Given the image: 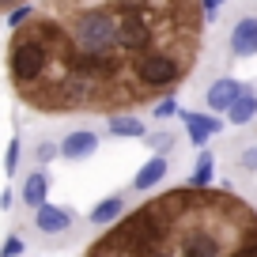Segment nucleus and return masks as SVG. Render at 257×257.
I'll list each match as a JSON object with an SVG mask.
<instances>
[{
  "label": "nucleus",
  "instance_id": "obj_1",
  "mask_svg": "<svg viewBox=\"0 0 257 257\" xmlns=\"http://www.w3.org/2000/svg\"><path fill=\"white\" fill-rule=\"evenodd\" d=\"M204 0H38L12 31L8 80L34 113H125L197 68Z\"/></svg>",
  "mask_w": 257,
  "mask_h": 257
},
{
  "label": "nucleus",
  "instance_id": "obj_2",
  "mask_svg": "<svg viewBox=\"0 0 257 257\" xmlns=\"http://www.w3.org/2000/svg\"><path fill=\"white\" fill-rule=\"evenodd\" d=\"M83 257H257V212L227 189L174 185L110 223Z\"/></svg>",
  "mask_w": 257,
  "mask_h": 257
},
{
  "label": "nucleus",
  "instance_id": "obj_3",
  "mask_svg": "<svg viewBox=\"0 0 257 257\" xmlns=\"http://www.w3.org/2000/svg\"><path fill=\"white\" fill-rule=\"evenodd\" d=\"M246 91H249L246 83H238L234 76H223V80H212V87L204 91V102H208L212 113H227L242 95H246Z\"/></svg>",
  "mask_w": 257,
  "mask_h": 257
},
{
  "label": "nucleus",
  "instance_id": "obj_4",
  "mask_svg": "<svg viewBox=\"0 0 257 257\" xmlns=\"http://www.w3.org/2000/svg\"><path fill=\"white\" fill-rule=\"evenodd\" d=\"M178 117L185 121V128H189V144L204 148L216 133H223V121L216 117V113H193V110H178Z\"/></svg>",
  "mask_w": 257,
  "mask_h": 257
},
{
  "label": "nucleus",
  "instance_id": "obj_5",
  "mask_svg": "<svg viewBox=\"0 0 257 257\" xmlns=\"http://www.w3.org/2000/svg\"><path fill=\"white\" fill-rule=\"evenodd\" d=\"M95 152H98V137L91 128H72V133L61 140V159H68V163H80V159H87V155H95Z\"/></svg>",
  "mask_w": 257,
  "mask_h": 257
},
{
  "label": "nucleus",
  "instance_id": "obj_6",
  "mask_svg": "<svg viewBox=\"0 0 257 257\" xmlns=\"http://www.w3.org/2000/svg\"><path fill=\"white\" fill-rule=\"evenodd\" d=\"M231 53L253 57L257 53V16H238L231 27Z\"/></svg>",
  "mask_w": 257,
  "mask_h": 257
},
{
  "label": "nucleus",
  "instance_id": "obj_7",
  "mask_svg": "<svg viewBox=\"0 0 257 257\" xmlns=\"http://www.w3.org/2000/svg\"><path fill=\"white\" fill-rule=\"evenodd\" d=\"M72 227V212H64V208H57V204H42V208H34V231H42V234H64Z\"/></svg>",
  "mask_w": 257,
  "mask_h": 257
},
{
  "label": "nucleus",
  "instance_id": "obj_8",
  "mask_svg": "<svg viewBox=\"0 0 257 257\" xmlns=\"http://www.w3.org/2000/svg\"><path fill=\"white\" fill-rule=\"evenodd\" d=\"M121 216H125V193H113V197H106V201H98L95 208H91L87 223H95V227H110V223H117Z\"/></svg>",
  "mask_w": 257,
  "mask_h": 257
},
{
  "label": "nucleus",
  "instance_id": "obj_9",
  "mask_svg": "<svg viewBox=\"0 0 257 257\" xmlns=\"http://www.w3.org/2000/svg\"><path fill=\"white\" fill-rule=\"evenodd\" d=\"M163 178H167V155H159V152H155L152 159H148L144 167H140V174L133 178V189H137V193H148L152 185H159Z\"/></svg>",
  "mask_w": 257,
  "mask_h": 257
},
{
  "label": "nucleus",
  "instance_id": "obj_10",
  "mask_svg": "<svg viewBox=\"0 0 257 257\" xmlns=\"http://www.w3.org/2000/svg\"><path fill=\"white\" fill-rule=\"evenodd\" d=\"M46 193H49V174H46V170H31L27 182H23L27 208H42V204H46Z\"/></svg>",
  "mask_w": 257,
  "mask_h": 257
},
{
  "label": "nucleus",
  "instance_id": "obj_11",
  "mask_svg": "<svg viewBox=\"0 0 257 257\" xmlns=\"http://www.w3.org/2000/svg\"><path fill=\"white\" fill-rule=\"evenodd\" d=\"M253 117H257V95H253V87H249L246 95L227 110V121H231V125H249Z\"/></svg>",
  "mask_w": 257,
  "mask_h": 257
},
{
  "label": "nucleus",
  "instance_id": "obj_12",
  "mask_svg": "<svg viewBox=\"0 0 257 257\" xmlns=\"http://www.w3.org/2000/svg\"><path fill=\"white\" fill-rule=\"evenodd\" d=\"M212 178H216V155H212L208 148H201V155H197V167H193L189 185H201V189H208Z\"/></svg>",
  "mask_w": 257,
  "mask_h": 257
},
{
  "label": "nucleus",
  "instance_id": "obj_13",
  "mask_svg": "<svg viewBox=\"0 0 257 257\" xmlns=\"http://www.w3.org/2000/svg\"><path fill=\"white\" fill-rule=\"evenodd\" d=\"M110 133L113 137H148L144 121H140L137 113H113L110 117Z\"/></svg>",
  "mask_w": 257,
  "mask_h": 257
},
{
  "label": "nucleus",
  "instance_id": "obj_14",
  "mask_svg": "<svg viewBox=\"0 0 257 257\" xmlns=\"http://www.w3.org/2000/svg\"><path fill=\"white\" fill-rule=\"evenodd\" d=\"M148 144H152V148H155L159 155H167L170 148L178 144V137H174V133H152V137H148Z\"/></svg>",
  "mask_w": 257,
  "mask_h": 257
},
{
  "label": "nucleus",
  "instance_id": "obj_15",
  "mask_svg": "<svg viewBox=\"0 0 257 257\" xmlns=\"http://www.w3.org/2000/svg\"><path fill=\"white\" fill-rule=\"evenodd\" d=\"M178 113V102H174V95H167V98H159V102L152 106V117H159V121H167V117H174Z\"/></svg>",
  "mask_w": 257,
  "mask_h": 257
},
{
  "label": "nucleus",
  "instance_id": "obj_16",
  "mask_svg": "<svg viewBox=\"0 0 257 257\" xmlns=\"http://www.w3.org/2000/svg\"><path fill=\"white\" fill-rule=\"evenodd\" d=\"M16 167H19V137H12L8 155H4V174H16Z\"/></svg>",
  "mask_w": 257,
  "mask_h": 257
},
{
  "label": "nucleus",
  "instance_id": "obj_17",
  "mask_svg": "<svg viewBox=\"0 0 257 257\" xmlns=\"http://www.w3.org/2000/svg\"><path fill=\"white\" fill-rule=\"evenodd\" d=\"M234 167H238V170H246V174H249V170H257V148H246V152H242L238 159H234Z\"/></svg>",
  "mask_w": 257,
  "mask_h": 257
},
{
  "label": "nucleus",
  "instance_id": "obj_18",
  "mask_svg": "<svg viewBox=\"0 0 257 257\" xmlns=\"http://www.w3.org/2000/svg\"><path fill=\"white\" fill-rule=\"evenodd\" d=\"M34 155H38V163H49L53 155H61V144H38V152H34Z\"/></svg>",
  "mask_w": 257,
  "mask_h": 257
},
{
  "label": "nucleus",
  "instance_id": "obj_19",
  "mask_svg": "<svg viewBox=\"0 0 257 257\" xmlns=\"http://www.w3.org/2000/svg\"><path fill=\"white\" fill-rule=\"evenodd\" d=\"M19 253H23V242H19L16 234H12V238L4 242V249H0V257H19Z\"/></svg>",
  "mask_w": 257,
  "mask_h": 257
},
{
  "label": "nucleus",
  "instance_id": "obj_20",
  "mask_svg": "<svg viewBox=\"0 0 257 257\" xmlns=\"http://www.w3.org/2000/svg\"><path fill=\"white\" fill-rule=\"evenodd\" d=\"M12 204H16V197H12V189H4L0 193V208H12Z\"/></svg>",
  "mask_w": 257,
  "mask_h": 257
},
{
  "label": "nucleus",
  "instance_id": "obj_21",
  "mask_svg": "<svg viewBox=\"0 0 257 257\" xmlns=\"http://www.w3.org/2000/svg\"><path fill=\"white\" fill-rule=\"evenodd\" d=\"M19 4H27V0H0V8H4V12H16Z\"/></svg>",
  "mask_w": 257,
  "mask_h": 257
},
{
  "label": "nucleus",
  "instance_id": "obj_22",
  "mask_svg": "<svg viewBox=\"0 0 257 257\" xmlns=\"http://www.w3.org/2000/svg\"><path fill=\"white\" fill-rule=\"evenodd\" d=\"M219 4H223V0H204V8H208V16H216V12H219Z\"/></svg>",
  "mask_w": 257,
  "mask_h": 257
}]
</instances>
